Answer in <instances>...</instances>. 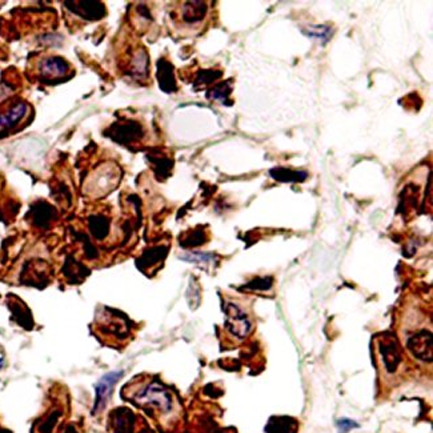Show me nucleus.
I'll return each instance as SVG.
<instances>
[{"instance_id":"nucleus-1","label":"nucleus","mask_w":433,"mask_h":433,"mask_svg":"<svg viewBox=\"0 0 433 433\" xmlns=\"http://www.w3.org/2000/svg\"><path fill=\"white\" fill-rule=\"evenodd\" d=\"M122 376H123L122 371L108 372L96 383V386H95L96 400H95V405H94L92 412L98 413L104 410V407L107 405V401L111 397V392H112L115 384L118 383V380Z\"/></svg>"},{"instance_id":"nucleus-2","label":"nucleus","mask_w":433,"mask_h":433,"mask_svg":"<svg viewBox=\"0 0 433 433\" xmlns=\"http://www.w3.org/2000/svg\"><path fill=\"white\" fill-rule=\"evenodd\" d=\"M226 312H227L228 330L240 339L246 337L251 330V323L244 310L235 304H229Z\"/></svg>"},{"instance_id":"nucleus-3","label":"nucleus","mask_w":433,"mask_h":433,"mask_svg":"<svg viewBox=\"0 0 433 433\" xmlns=\"http://www.w3.org/2000/svg\"><path fill=\"white\" fill-rule=\"evenodd\" d=\"M139 401L158 407L162 411H169L172 407V401L168 392L159 384H151L139 394Z\"/></svg>"},{"instance_id":"nucleus-4","label":"nucleus","mask_w":433,"mask_h":433,"mask_svg":"<svg viewBox=\"0 0 433 433\" xmlns=\"http://www.w3.org/2000/svg\"><path fill=\"white\" fill-rule=\"evenodd\" d=\"M27 104L25 102H14L6 105L0 109V131L11 129L18 123H21L23 118L27 115Z\"/></svg>"},{"instance_id":"nucleus-5","label":"nucleus","mask_w":433,"mask_h":433,"mask_svg":"<svg viewBox=\"0 0 433 433\" xmlns=\"http://www.w3.org/2000/svg\"><path fill=\"white\" fill-rule=\"evenodd\" d=\"M408 347L417 359L424 361H432V335L431 332L421 330L412 336L408 341Z\"/></svg>"},{"instance_id":"nucleus-6","label":"nucleus","mask_w":433,"mask_h":433,"mask_svg":"<svg viewBox=\"0 0 433 433\" xmlns=\"http://www.w3.org/2000/svg\"><path fill=\"white\" fill-rule=\"evenodd\" d=\"M68 70V64L59 58L44 59L39 67V74L43 81H54L62 78Z\"/></svg>"},{"instance_id":"nucleus-7","label":"nucleus","mask_w":433,"mask_h":433,"mask_svg":"<svg viewBox=\"0 0 433 433\" xmlns=\"http://www.w3.org/2000/svg\"><path fill=\"white\" fill-rule=\"evenodd\" d=\"M271 175L279 182H304L308 178L307 172L292 171L287 168H275L271 171Z\"/></svg>"},{"instance_id":"nucleus-8","label":"nucleus","mask_w":433,"mask_h":433,"mask_svg":"<svg viewBox=\"0 0 433 433\" xmlns=\"http://www.w3.org/2000/svg\"><path fill=\"white\" fill-rule=\"evenodd\" d=\"M383 357L386 361V367L388 368V371H394L397 364L400 363V352L399 348L396 347V343H387L383 347Z\"/></svg>"},{"instance_id":"nucleus-9","label":"nucleus","mask_w":433,"mask_h":433,"mask_svg":"<svg viewBox=\"0 0 433 433\" xmlns=\"http://www.w3.org/2000/svg\"><path fill=\"white\" fill-rule=\"evenodd\" d=\"M359 424L356 421H352L350 419H341L337 421V430L339 433H348L353 428H357Z\"/></svg>"},{"instance_id":"nucleus-10","label":"nucleus","mask_w":433,"mask_h":433,"mask_svg":"<svg viewBox=\"0 0 433 433\" xmlns=\"http://www.w3.org/2000/svg\"><path fill=\"white\" fill-rule=\"evenodd\" d=\"M183 259H186L188 262H198V263H208V262H211V256H208V255H202V253H193L192 256H188V257H183Z\"/></svg>"},{"instance_id":"nucleus-11","label":"nucleus","mask_w":433,"mask_h":433,"mask_svg":"<svg viewBox=\"0 0 433 433\" xmlns=\"http://www.w3.org/2000/svg\"><path fill=\"white\" fill-rule=\"evenodd\" d=\"M1 366H3V360H0V368H1Z\"/></svg>"}]
</instances>
